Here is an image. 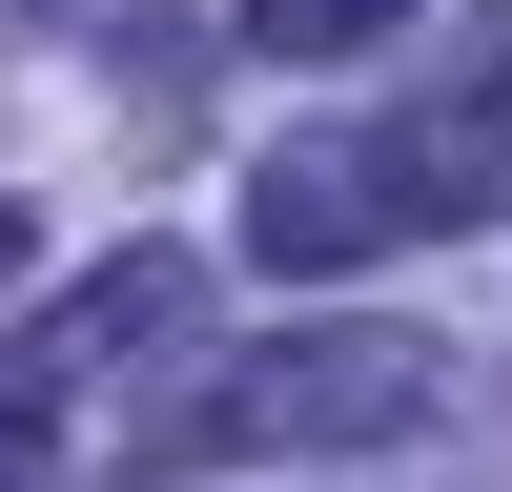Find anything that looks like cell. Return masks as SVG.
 Wrapping results in <instances>:
<instances>
[{"instance_id": "cell-4", "label": "cell", "mask_w": 512, "mask_h": 492, "mask_svg": "<svg viewBox=\"0 0 512 492\" xmlns=\"http://www.w3.org/2000/svg\"><path fill=\"white\" fill-rule=\"evenodd\" d=\"M390 21H431V0H246V62H369Z\"/></svg>"}, {"instance_id": "cell-5", "label": "cell", "mask_w": 512, "mask_h": 492, "mask_svg": "<svg viewBox=\"0 0 512 492\" xmlns=\"http://www.w3.org/2000/svg\"><path fill=\"white\" fill-rule=\"evenodd\" d=\"M0 492H82V451H62V410L0 369Z\"/></svg>"}, {"instance_id": "cell-1", "label": "cell", "mask_w": 512, "mask_h": 492, "mask_svg": "<svg viewBox=\"0 0 512 492\" xmlns=\"http://www.w3.org/2000/svg\"><path fill=\"white\" fill-rule=\"evenodd\" d=\"M410 410H431V349H410V328H267V349H226L185 410H164V451H185V472H246V451H390Z\"/></svg>"}, {"instance_id": "cell-3", "label": "cell", "mask_w": 512, "mask_h": 492, "mask_svg": "<svg viewBox=\"0 0 512 492\" xmlns=\"http://www.w3.org/2000/svg\"><path fill=\"white\" fill-rule=\"evenodd\" d=\"M390 185H410V226H512V21L390 103Z\"/></svg>"}, {"instance_id": "cell-2", "label": "cell", "mask_w": 512, "mask_h": 492, "mask_svg": "<svg viewBox=\"0 0 512 492\" xmlns=\"http://www.w3.org/2000/svg\"><path fill=\"white\" fill-rule=\"evenodd\" d=\"M246 267H287V287H328V267H369V246H431L410 226V185H390V123H308V144H267L246 164Z\"/></svg>"}]
</instances>
